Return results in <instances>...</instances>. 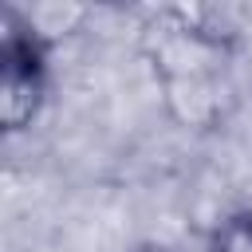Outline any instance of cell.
<instances>
[{
  "label": "cell",
  "instance_id": "1",
  "mask_svg": "<svg viewBox=\"0 0 252 252\" xmlns=\"http://www.w3.org/2000/svg\"><path fill=\"white\" fill-rule=\"evenodd\" d=\"M138 47L165 114L181 130L209 134L228 118L236 98V32L213 24L209 12L158 8L142 20Z\"/></svg>",
  "mask_w": 252,
  "mask_h": 252
},
{
  "label": "cell",
  "instance_id": "2",
  "mask_svg": "<svg viewBox=\"0 0 252 252\" xmlns=\"http://www.w3.org/2000/svg\"><path fill=\"white\" fill-rule=\"evenodd\" d=\"M51 94V39L20 4L0 16V122L4 134H24L43 114Z\"/></svg>",
  "mask_w": 252,
  "mask_h": 252
},
{
  "label": "cell",
  "instance_id": "3",
  "mask_svg": "<svg viewBox=\"0 0 252 252\" xmlns=\"http://www.w3.org/2000/svg\"><path fill=\"white\" fill-rule=\"evenodd\" d=\"M205 252H252V209H232L213 228Z\"/></svg>",
  "mask_w": 252,
  "mask_h": 252
},
{
  "label": "cell",
  "instance_id": "4",
  "mask_svg": "<svg viewBox=\"0 0 252 252\" xmlns=\"http://www.w3.org/2000/svg\"><path fill=\"white\" fill-rule=\"evenodd\" d=\"M134 252H169V248H158V244H142V248H134Z\"/></svg>",
  "mask_w": 252,
  "mask_h": 252
}]
</instances>
